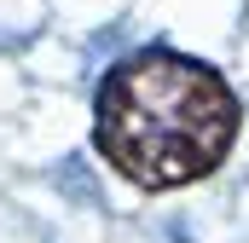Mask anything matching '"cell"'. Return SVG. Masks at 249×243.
Segmentation results:
<instances>
[{"mask_svg": "<svg viewBox=\"0 0 249 243\" xmlns=\"http://www.w3.org/2000/svg\"><path fill=\"white\" fill-rule=\"evenodd\" d=\"M244 127V104L214 64L145 47L105 69L93 93V151L139 191H180L209 180Z\"/></svg>", "mask_w": 249, "mask_h": 243, "instance_id": "6da1fadb", "label": "cell"}]
</instances>
